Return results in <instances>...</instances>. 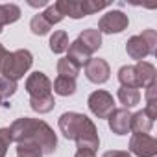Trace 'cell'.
<instances>
[{
    "instance_id": "83f0119b",
    "label": "cell",
    "mask_w": 157,
    "mask_h": 157,
    "mask_svg": "<svg viewBox=\"0 0 157 157\" xmlns=\"http://www.w3.org/2000/svg\"><path fill=\"white\" fill-rule=\"evenodd\" d=\"M146 105H157V82L146 87Z\"/></svg>"
},
{
    "instance_id": "e0dca14e",
    "label": "cell",
    "mask_w": 157,
    "mask_h": 157,
    "mask_svg": "<svg viewBox=\"0 0 157 157\" xmlns=\"http://www.w3.org/2000/svg\"><path fill=\"white\" fill-rule=\"evenodd\" d=\"M21 19V8L17 4H0V28L13 24Z\"/></svg>"
},
{
    "instance_id": "d6a6232c",
    "label": "cell",
    "mask_w": 157,
    "mask_h": 157,
    "mask_svg": "<svg viewBox=\"0 0 157 157\" xmlns=\"http://www.w3.org/2000/svg\"><path fill=\"white\" fill-rule=\"evenodd\" d=\"M0 33H2V28H0Z\"/></svg>"
},
{
    "instance_id": "ac0fdd59",
    "label": "cell",
    "mask_w": 157,
    "mask_h": 157,
    "mask_svg": "<svg viewBox=\"0 0 157 157\" xmlns=\"http://www.w3.org/2000/svg\"><path fill=\"white\" fill-rule=\"evenodd\" d=\"M52 89L59 96H72L76 93V80H72V78H65V76H57L56 82L52 83Z\"/></svg>"
},
{
    "instance_id": "603a6c76",
    "label": "cell",
    "mask_w": 157,
    "mask_h": 157,
    "mask_svg": "<svg viewBox=\"0 0 157 157\" xmlns=\"http://www.w3.org/2000/svg\"><path fill=\"white\" fill-rule=\"evenodd\" d=\"M43 150L33 142H21L17 144V157H43Z\"/></svg>"
},
{
    "instance_id": "f1b7e54d",
    "label": "cell",
    "mask_w": 157,
    "mask_h": 157,
    "mask_svg": "<svg viewBox=\"0 0 157 157\" xmlns=\"http://www.w3.org/2000/svg\"><path fill=\"white\" fill-rule=\"evenodd\" d=\"M102 157H131V153L129 151H122V150H109Z\"/></svg>"
},
{
    "instance_id": "4316f807",
    "label": "cell",
    "mask_w": 157,
    "mask_h": 157,
    "mask_svg": "<svg viewBox=\"0 0 157 157\" xmlns=\"http://www.w3.org/2000/svg\"><path fill=\"white\" fill-rule=\"evenodd\" d=\"M11 131L10 128H0V157H6L8 153V148L11 144Z\"/></svg>"
},
{
    "instance_id": "d6986e66",
    "label": "cell",
    "mask_w": 157,
    "mask_h": 157,
    "mask_svg": "<svg viewBox=\"0 0 157 157\" xmlns=\"http://www.w3.org/2000/svg\"><path fill=\"white\" fill-rule=\"evenodd\" d=\"M82 67L78 65L76 61H72L70 57H61L57 61V74L59 76H65V78H72V80H76V76L80 74Z\"/></svg>"
},
{
    "instance_id": "484cf974",
    "label": "cell",
    "mask_w": 157,
    "mask_h": 157,
    "mask_svg": "<svg viewBox=\"0 0 157 157\" xmlns=\"http://www.w3.org/2000/svg\"><path fill=\"white\" fill-rule=\"evenodd\" d=\"M41 15L44 17V21H46V22H48L50 26H54V24H59V22H61V21L65 19V17H63V13H61V11L57 10V6H56V4L48 6V8H46V10H44V11H43Z\"/></svg>"
},
{
    "instance_id": "5bb4252c",
    "label": "cell",
    "mask_w": 157,
    "mask_h": 157,
    "mask_svg": "<svg viewBox=\"0 0 157 157\" xmlns=\"http://www.w3.org/2000/svg\"><path fill=\"white\" fill-rule=\"evenodd\" d=\"M131 131L133 133H150L151 128H153V120L142 111H137V113H131Z\"/></svg>"
},
{
    "instance_id": "4fadbf2b",
    "label": "cell",
    "mask_w": 157,
    "mask_h": 157,
    "mask_svg": "<svg viewBox=\"0 0 157 157\" xmlns=\"http://www.w3.org/2000/svg\"><path fill=\"white\" fill-rule=\"evenodd\" d=\"M67 52H68V56H67V57H70L72 61H76L80 67H85V65H87V61H89V59H91V56H93V54L87 50V46H85L82 41H78V39H76L74 43H70V44H68V50H67Z\"/></svg>"
},
{
    "instance_id": "2e32d148",
    "label": "cell",
    "mask_w": 157,
    "mask_h": 157,
    "mask_svg": "<svg viewBox=\"0 0 157 157\" xmlns=\"http://www.w3.org/2000/svg\"><path fill=\"white\" fill-rule=\"evenodd\" d=\"M117 96H118L120 104L124 105V109H131V107H135V105L140 102V93H139V89H135V87H122V85H120Z\"/></svg>"
},
{
    "instance_id": "cb8c5ba5",
    "label": "cell",
    "mask_w": 157,
    "mask_h": 157,
    "mask_svg": "<svg viewBox=\"0 0 157 157\" xmlns=\"http://www.w3.org/2000/svg\"><path fill=\"white\" fill-rule=\"evenodd\" d=\"M50 24L44 21V17L41 15V13H37V15H33V19L30 21V30L35 33V35H46L48 32H50Z\"/></svg>"
},
{
    "instance_id": "5b68a950",
    "label": "cell",
    "mask_w": 157,
    "mask_h": 157,
    "mask_svg": "<svg viewBox=\"0 0 157 157\" xmlns=\"http://www.w3.org/2000/svg\"><path fill=\"white\" fill-rule=\"evenodd\" d=\"M54 4L63 13V17L70 19H83L100 10L109 8V2H96V0H57Z\"/></svg>"
},
{
    "instance_id": "6da1fadb",
    "label": "cell",
    "mask_w": 157,
    "mask_h": 157,
    "mask_svg": "<svg viewBox=\"0 0 157 157\" xmlns=\"http://www.w3.org/2000/svg\"><path fill=\"white\" fill-rule=\"evenodd\" d=\"M10 131H11V140H15L17 144L33 142L43 150L44 155L54 153L57 148V137L44 120L21 117L10 126Z\"/></svg>"
},
{
    "instance_id": "f546056e",
    "label": "cell",
    "mask_w": 157,
    "mask_h": 157,
    "mask_svg": "<svg viewBox=\"0 0 157 157\" xmlns=\"http://www.w3.org/2000/svg\"><path fill=\"white\" fill-rule=\"evenodd\" d=\"M94 153H96V151H91V150H78L74 157H96Z\"/></svg>"
},
{
    "instance_id": "ba28073f",
    "label": "cell",
    "mask_w": 157,
    "mask_h": 157,
    "mask_svg": "<svg viewBox=\"0 0 157 157\" xmlns=\"http://www.w3.org/2000/svg\"><path fill=\"white\" fill-rule=\"evenodd\" d=\"M129 150L137 157H155L157 140L148 133H133L129 139Z\"/></svg>"
},
{
    "instance_id": "30bf717a",
    "label": "cell",
    "mask_w": 157,
    "mask_h": 157,
    "mask_svg": "<svg viewBox=\"0 0 157 157\" xmlns=\"http://www.w3.org/2000/svg\"><path fill=\"white\" fill-rule=\"evenodd\" d=\"M109 74H111V68H109V63L102 57H91L85 65V76L87 80L93 82V83H105L109 80Z\"/></svg>"
},
{
    "instance_id": "8992f818",
    "label": "cell",
    "mask_w": 157,
    "mask_h": 157,
    "mask_svg": "<svg viewBox=\"0 0 157 157\" xmlns=\"http://www.w3.org/2000/svg\"><path fill=\"white\" fill-rule=\"evenodd\" d=\"M87 104H89L91 113H93L96 118H109V115L117 109V107H115L113 94L107 93V91H102V89L91 93Z\"/></svg>"
},
{
    "instance_id": "277c9868",
    "label": "cell",
    "mask_w": 157,
    "mask_h": 157,
    "mask_svg": "<svg viewBox=\"0 0 157 157\" xmlns=\"http://www.w3.org/2000/svg\"><path fill=\"white\" fill-rule=\"evenodd\" d=\"M33 65V56L30 50L26 48H21V50H15V52H10L8 57L4 59V65H2V72L6 78L17 82L21 78H24V74L32 68Z\"/></svg>"
},
{
    "instance_id": "9c48e42d",
    "label": "cell",
    "mask_w": 157,
    "mask_h": 157,
    "mask_svg": "<svg viewBox=\"0 0 157 157\" xmlns=\"http://www.w3.org/2000/svg\"><path fill=\"white\" fill-rule=\"evenodd\" d=\"M26 93L30 98H46L52 94V82L48 80V76L43 72H33L28 76L26 80Z\"/></svg>"
},
{
    "instance_id": "52a82bcc",
    "label": "cell",
    "mask_w": 157,
    "mask_h": 157,
    "mask_svg": "<svg viewBox=\"0 0 157 157\" xmlns=\"http://www.w3.org/2000/svg\"><path fill=\"white\" fill-rule=\"evenodd\" d=\"M128 24H129V19H128V15L124 11L111 10L100 19L98 32L100 33H120V32H124L128 28Z\"/></svg>"
},
{
    "instance_id": "1f68e13d",
    "label": "cell",
    "mask_w": 157,
    "mask_h": 157,
    "mask_svg": "<svg viewBox=\"0 0 157 157\" xmlns=\"http://www.w3.org/2000/svg\"><path fill=\"white\" fill-rule=\"evenodd\" d=\"M32 8H39V6H46V0H39V2H28Z\"/></svg>"
},
{
    "instance_id": "7c38bea8",
    "label": "cell",
    "mask_w": 157,
    "mask_h": 157,
    "mask_svg": "<svg viewBox=\"0 0 157 157\" xmlns=\"http://www.w3.org/2000/svg\"><path fill=\"white\" fill-rule=\"evenodd\" d=\"M135 67V74H137V83L139 87H148L150 83L155 82V67L148 61H137Z\"/></svg>"
},
{
    "instance_id": "8fae6325",
    "label": "cell",
    "mask_w": 157,
    "mask_h": 157,
    "mask_svg": "<svg viewBox=\"0 0 157 157\" xmlns=\"http://www.w3.org/2000/svg\"><path fill=\"white\" fill-rule=\"evenodd\" d=\"M109 128L113 133L117 135H128L131 131V113L129 109H124V107H118L115 109L111 115H109Z\"/></svg>"
},
{
    "instance_id": "7402d4cb",
    "label": "cell",
    "mask_w": 157,
    "mask_h": 157,
    "mask_svg": "<svg viewBox=\"0 0 157 157\" xmlns=\"http://www.w3.org/2000/svg\"><path fill=\"white\" fill-rule=\"evenodd\" d=\"M56 105V100H54V94L46 96V98H30V107L39 113V115H44V113H50Z\"/></svg>"
},
{
    "instance_id": "d4e9b609",
    "label": "cell",
    "mask_w": 157,
    "mask_h": 157,
    "mask_svg": "<svg viewBox=\"0 0 157 157\" xmlns=\"http://www.w3.org/2000/svg\"><path fill=\"white\" fill-rule=\"evenodd\" d=\"M17 93V82L10 80L6 76H0V100H6Z\"/></svg>"
},
{
    "instance_id": "9a60e30c",
    "label": "cell",
    "mask_w": 157,
    "mask_h": 157,
    "mask_svg": "<svg viewBox=\"0 0 157 157\" xmlns=\"http://www.w3.org/2000/svg\"><path fill=\"white\" fill-rule=\"evenodd\" d=\"M78 41H82V43L87 46V50L93 54V52H96V50L102 46V33H100L98 30H94V28H87V30H83V32L80 33Z\"/></svg>"
},
{
    "instance_id": "3957f363",
    "label": "cell",
    "mask_w": 157,
    "mask_h": 157,
    "mask_svg": "<svg viewBox=\"0 0 157 157\" xmlns=\"http://www.w3.org/2000/svg\"><path fill=\"white\" fill-rule=\"evenodd\" d=\"M126 52L131 59L142 61L148 56H155L157 52V32L148 28L139 35H133L126 43Z\"/></svg>"
},
{
    "instance_id": "ffe728a7",
    "label": "cell",
    "mask_w": 157,
    "mask_h": 157,
    "mask_svg": "<svg viewBox=\"0 0 157 157\" xmlns=\"http://www.w3.org/2000/svg\"><path fill=\"white\" fill-rule=\"evenodd\" d=\"M68 35H67V32H63V30H59V32H54L52 33V37H50V50L54 52V54H63V52H67L68 50Z\"/></svg>"
},
{
    "instance_id": "7a4b0ae2",
    "label": "cell",
    "mask_w": 157,
    "mask_h": 157,
    "mask_svg": "<svg viewBox=\"0 0 157 157\" xmlns=\"http://www.w3.org/2000/svg\"><path fill=\"white\" fill-rule=\"evenodd\" d=\"M57 124H59V131L63 133V137L68 140H74L78 150H91V151L98 150L100 146L98 131H96L94 122L89 117L68 111L59 117Z\"/></svg>"
},
{
    "instance_id": "4dcf8cb0",
    "label": "cell",
    "mask_w": 157,
    "mask_h": 157,
    "mask_svg": "<svg viewBox=\"0 0 157 157\" xmlns=\"http://www.w3.org/2000/svg\"><path fill=\"white\" fill-rule=\"evenodd\" d=\"M8 50L4 48V44H0V72H2V65H4V59L8 57Z\"/></svg>"
},
{
    "instance_id": "44dd1931",
    "label": "cell",
    "mask_w": 157,
    "mask_h": 157,
    "mask_svg": "<svg viewBox=\"0 0 157 157\" xmlns=\"http://www.w3.org/2000/svg\"><path fill=\"white\" fill-rule=\"evenodd\" d=\"M118 82L122 83V87H135L139 89L137 83V74H135V67L133 65H126L118 70Z\"/></svg>"
},
{
    "instance_id": "836d02e7",
    "label": "cell",
    "mask_w": 157,
    "mask_h": 157,
    "mask_svg": "<svg viewBox=\"0 0 157 157\" xmlns=\"http://www.w3.org/2000/svg\"><path fill=\"white\" fill-rule=\"evenodd\" d=\"M0 104H2V100H0Z\"/></svg>"
}]
</instances>
